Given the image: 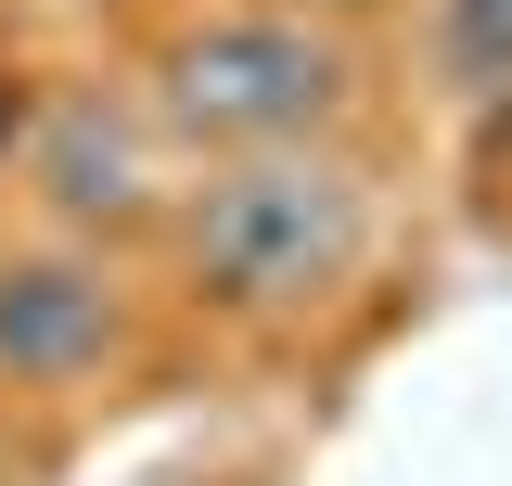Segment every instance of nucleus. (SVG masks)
<instances>
[{
    "label": "nucleus",
    "mask_w": 512,
    "mask_h": 486,
    "mask_svg": "<svg viewBox=\"0 0 512 486\" xmlns=\"http://www.w3.org/2000/svg\"><path fill=\"white\" fill-rule=\"evenodd\" d=\"M103 333H116V320H103V282H77V269H13V282H0V359L39 371V384L90 371Z\"/></svg>",
    "instance_id": "7ed1b4c3"
},
{
    "label": "nucleus",
    "mask_w": 512,
    "mask_h": 486,
    "mask_svg": "<svg viewBox=\"0 0 512 486\" xmlns=\"http://www.w3.org/2000/svg\"><path fill=\"white\" fill-rule=\"evenodd\" d=\"M52 192H64V205H128V192H141V167H128L116 128L64 116V141H52Z\"/></svg>",
    "instance_id": "20e7f679"
},
{
    "label": "nucleus",
    "mask_w": 512,
    "mask_h": 486,
    "mask_svg": "<svg viewBox=\"0 0 512 486\" xmlns=\"http://www.w3.org/2000/svg\"><path fill=\"white\" fill-rule=\"evenodd\" d=\"M167 103L192 128H218V141H282V128H308L333 103V52L295 39V26H205L167 77Z\"/></svg>",
    "instance_id": "f03ea898"
},
{
    "label": "nucleus",
    "mask_w": 512,
    "mask_h": 486,
    "mask_svg": "<svg viewBox=\"0 0 512 486\" xmlns=\"http://www.w3.org/2000/svg\"><path fill=\"white\" fill-rule=\"evenodd\" d=\"M346 243H359V205L346 180H320V167H244V180L205 192V218H192V256H205V282L218 295H308L346 269Z\"/></svg>",
    "instance_id": "f257e3e1"
},
{
    "label": "nucleus",
    "mask_w": 512,
    "mask_h": 486,
    "mask_svg": "<svg viewBox=\"0 0 512 486\" xmlns=\"http://www.w3.org/2000/svg\"><path fill=\"white\" fill-rule=\"evenodd\" d=\"M448 52L461 77H512V0H448Z\"/></svg>",
    "instance_id": "39448f33"
}]
</instances>
